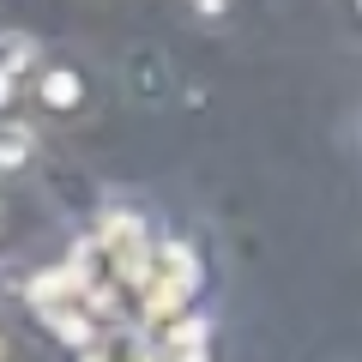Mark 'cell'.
<instances>
[{
	"label": "cell",
	"instance_id": "3957f363",
	"mask_svg": "<svg viewBox=\"0 0 362 362\" xmlns=\"http://www.w3.org/2000/svg\"><path fill=\"white\" fill-rule=\"evenodd\" d=\"M103 254L115 259V272H127L133 284H139L145 259H151V235H145V223L127 218V211H109V218H103Z\"/></svg>",
	"mask_w": 362,
	"mask_h": 362
},
{
	"label": "cell",
	"instance_id": "277c9868",
	"mask_svg": "<svg viewBox=\"0 0 362 362\" xmlns=\"http://www.w3.org/2000/svg\"><path fill=\"white\" fill-rule=\"evenodd\" d=\"M157 350H163V362H211V320H206V314H181V320H169V338Z\"/></svg>",
	"mask_w": 362,
	"mask_h": 362
},
{
	"label": "cell",
	"instance_id": "8fae6325",
	"mask_svg": "<svg viewBox=\"0 0 362 362\" xmlns=\"http://www.w3.org/2000/svg\"><path fill=\"white\" fill-rule=\"evenodd\" d=\"M78 362H109V356H103V350H78Z\"/></svg>",
	"mask_w": 362,
	"mask_h": 362
},
{
	"label": "cell",
	"instance_id": "52a82bcc",
	"mask_svg": "<svg viewBox=\"0 0 362 362\" xmlns=\"http://www.w3.org/2000/svg\"><path fill=\"white\" fill-rule=\"evenodd\" d=\"M37 61V37L30 30H0V73H25V66Z\"/></svg>",
	"mask_w": 362,
	"mask_h": 362
},
{
	"label": "cell",
	"instance_id": "6da1fadb",
	"mask_svg": "<svg viewBox=\"0 0 362 362\" xmlns=\"http://www.w3.org/2000/svg\"><path fill=\"white\" fill-rule=\"evenodd\" d=\"M30 308H37V320L54 338H66L78 350H97V332L109 320V290H97L90 284V266L73 259V266L42 272L37 284H30Z\"/></svg>",
	"mask_w": 362,
	"mask_h": 362
},
{
	"label": "cell",
	"instance_id": "7a4b0ae2",
	"mask_svg": "<svg viewBox=\"0 0 362 362\" xmlns=\"http://www.w3.org/2000/svg\"><path fill=\"white\" fill-rule=\"evenodd\" d=\"M194 290H199V254H194V247H187V242L151 247V259H145V272H139L145 320H181L187 302H194Z\"/></svg>",
	"mask_w": 362,
	"mask_h": 362
},
{
	"label": "cell",
	"instance_id": "9c48e42d",
	"mask_svg": "<svg viewBox=\"0 0 362 362\" xmlns=\"http://www.w3.org/2000/svg\"><path fill=\"white\" fill-rule=\"evenodd\" d=\"M194 13L199 18H223V13H230V0H194Z\"/></svg>",
	"mask_w": 362,
	"mask_h": 362
},
{
	"label": "cell",
	"instance_id": "5b68a950",
	"mask_svg": "<svg viewBox=\"0 0 362 362\" xmlns=\"http://www.w3.org/2000/svg\"><path fill=\"white\" fill-rule=\"evenodd\" d=\"M37 157V133L25 121H0V175H25Z\"/></svg>",
	"mask_w": 362,
	"mask_h": 362
},
{
	"label": "cell",
	"instance_id": "7c38bea8",
	"mask_svg": "<svg viewBox=\"0 0 362 362\" xmlns=\"http://www.w3.org/2000/svg\"><path fill=\"white\" fill-rule=\"evenodd\" d=\"M356 13H362V0H356Z\"/></svg>",
	"mask_w": 362,
	"mask_h": 362
},
{
	"label": "cell",
	"instance_id": "8992f818",
	"mask_svg": "<svg viewBox=\"0 0 362 362\" xmlns=\"http://www.w3.org/2000/svg\"><path fill=\"white\" fill-rule=\"evenodd\" d=\"M78 97H85V78H78L73 66L42 73V103H49V109H78Z\"/></svg>",
	"mask_w": 362,
	"mask_h": 362
},
{
	"label": "cell",
	"instance_id": "30bf717a",
	"mask_svg": "<svg viewBox=\"0 0 362 362\" xmlns=\"http://www.w3.org/2000/svg\"><path fill=\"white\" fill-rule=\"evenodd\" d=\"M13 103V73H0V109Z\"/></svg>",
	"mask_w": 362,
	"mask_h": 362
},
{
	"label": "cell",
	"instance_id": "ba28073f",
	"mask_svg": "<svg viewBox=\"0 0 362 362\" xmlns=\"http://www.w3.org/2000/svg\"><path fill=\"white\" fill-rule=\"evenodd\" d=\"M109 362H163V350H145L139 338H127V344H121V350H115Z\"/></svg>",
	"mask_w": 362,
	"mask_h": 362
}]
</instances>
